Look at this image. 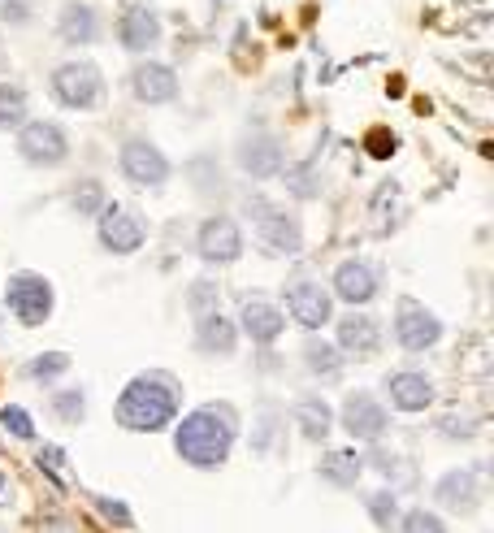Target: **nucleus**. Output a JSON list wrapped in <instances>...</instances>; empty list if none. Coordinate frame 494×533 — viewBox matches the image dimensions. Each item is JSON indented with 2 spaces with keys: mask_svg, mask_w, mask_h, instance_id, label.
I'll return each instance as SVG.
<instances>
[{
  "mask_svg": "<svg viewBox=\"0 0 494 533\" xmlns=\"http://www.w3.org/2000/svg\"><path fill=\"white\" fill-rule=\"evenodd\" d=\"M230 442H234V412L217 408V403L182 416L174 434V447L191 468H217L230 455Z\"/></svg>",
  "mask_w": 494,
  "mask_h": 533,
  "instance_id": "1",
  "label": "nucleus"
},
{
  "mask_svg": "<svg viewBox=\"0 0 494 533\" xmlns=\"http://www.w3.org/2000/svg\"><path fill=\"white\" fill-rule=\"evenodd\" d=\"M174 416H178V395L174 382L161 373L135 377L117 399V425L135 429V434H156V429L174 425Z\"/></svg>",
  "mask_w": 494,
  "mask_h": 533,
  "instance_id": "2",
  "label": "nucleus"
},
{
  "mask_svg": "<svg viewBox=\"0 0 494 533\" xmlns=\"http://www.w3.org/2000/svg\"><path fill=\"white\" fill-rule=\"evenodd\" d=\"M48 91H52V100H57L61 109L91 113L104 100V74H100L96 61H78L74 57V61H61L57 70H52Z\"/></svg>",
  "mask_w": 494,
  "mask_h": 533,
  "instance_id": "3",
  "label": "nucleus"
},
{
  "mask_svg": "<svg viewBox=\"0 0 494 533\" xmlns=\"http://www.w3.org/2000/svg\"><path fill=\"white\" fill-rule=\"evenodd\" d=\"M247 217H252V230L260 247H269L273 256H295L299 247H304V230H299V221L286 213L282 204L265 200V195H247Z\"/></svg>",
  "mask_w": 494,
  "mask_h": 533,
  "instance_id": "4",
  "label": "nucleus"
},
{
  "mask_svg": "<svg viewBox=\"0 0 494 533\" xmlns=\"http://www.w3.org/2000/svg\"><path fill=\"white\" fill-rule=\"evenodd\" d=\"M113 35H117V44H122L130 57H148V52L161 48L165 22H161V13H156L152 0H122L117 22H113Z\"/></svg>",
  "mask_w": 494,
  "mask_h": 533,
  "instance_id": "5",
  "label": "nucleus"
},
{
  "mask_svg": "<svg viewBox=\"0 0 494 533\" xmlns=\"http://www.w3.org/2000/svg\"><path fill=\"white\" fill-rule=\"evenodd\" d=\"M18 156L35 169H57L70 161V135L57 122H44V117H26L18 126Z\"/></svg>",
  "mask_w": 494,
  "mask_h": 533,
  "instance_id": "6",
  "label": "nucleus"
},
{
  "mask_svg": "<svg viewBox=\"0 0 494 533\" xmlns=\"http://www.w3.org/2000/svg\"><path fill=\"white\" fill-rule=\"evenodd\" d=\"M117 169H122V178L130 182V187H143V191H148V187L156 191V187H165V182H169V156L143 135L122 143V152H117Z\"/></svg>",
  "mask_w": 494,
  "mask_h": 533,
  "instance_id": "7",
  "label": "nucleus"
},
{
  "mask_svg": "<svg viewBox=\"0 0 494 533\" xmlns=\"http://www.w3.org/2000/svg\"><path fill=\"white\" fill-rule=\"evenodd\" d=\"M96 234H100V243L109 247L113 256H135L143 247V239H148V226H143L139 213H130L126 204L104 200V208L96 213Z\"/></svg>",
  "mask_w": 494,
  "mask_h": 533,
  "instance_id": "8",
  "label": "nucleus"
},
{
  "mask_svg": "<svg viewBox=\"0 0 494 533\" xmlns=\"http://www.w3.org/2000/svg\"><path fill=\"white\" fill-rule=\"evenodd\" d=\"M5 304L22 325H39L52 312V282L39 273H13L5 286Z\"/></svg>",
  "mask_w": 494,
  "mask_h": 533,
  "instance_id": "9",
  "label": "nucleus"
},
{
  "mask_svg": "<svg viewBox=\"0 0 494 533\" xmlns=\"http://www.w3.org/2000/svg\"><path fill=\"white\" fill-rule=\"evenodd\" d=\"M126 87L139 104H169V100H178V70L165 61L139 57L126 74Z\"/></svg>",
  "mask_w": 494,
  "mask_h": 533,
  "instance_id": "10",
  "label": "nucleus"
},
{
  "mask_svg": "<svg viewBox=\"0 0 494 533\" xmlns=\"http://www.w3.org/2000/svg\"><path fill=\"white\" fill-rule=\"evenodd\" d=\"M195 252H200L208 265H230V260L243 256V230L234 217H208L200 234H195Z\"/></svg>",
  "mask_w": 494,
  "mask_h": 533,
  "instance_id": "11",
  "label": "nucleus"
},
{
  "mask_svg": "<svg viewBox=\"0 0 494 533\" xmlns=\"http://www.w3.org/2000/svg\"><path fill=\"white\" fill-rule=\"evenodd\" d=\"M104 31V22H100V9L91 5V0H65L61 13H57V39L65 48H87V44H96Z\"/></svg>",
  "mask_w": 494,
  "mask_h": 533,
  "instance_id": "12",
  "label": "nucleus"
},
{
  "mask_svg": "<svg viewBox=\"0 0 494 533\" xmlns=\"http://www.w3.org/2000/svg\"><path fill=\"white\" fill-rule=\"evenodd\" d=\"M286 312H291L304 330H321L325 321H334V299L317 282H291V291H286Z\"/></svg>",
  "mask_w": 494,
  "mask_h": 533,
  "instance_id": "13",
  "label": "nucleus"
},
{
  "mask_svg": "<svg viewBox=\"0 0 494 533\" xmlns=\"http://www.w3.org/2000/svg\"><path fill=\"white\" fill-rule=\"evenodd\" d=\"M239 169L243 174H252V178H278L282 169H286V152H282V143L273 139V135H247L243 143H239Z\"/></svg>",
  "mask_w": 494,
  "mask_h": 533,
  "instance_id": "14",
  "label": "nucleus"
},
{
  "mask_svg": "<svg viewBox=\"0 0 494 533\" xmlns=\"http://www.w3.org/2000/svg\"><path fill=\"white\" fill-rule=\"evenodd\" d=\"M343 429L356 442H373V438H382V429H386V408L377 403L373 395H347L343 403Z\"/></svg>",
  "mask_w": 494,
  "mask_h": 533,
  "instance_id": "15",
  "label": "nucleus"
},
{
  "mask_svg": "<svg viewBox=\"0 0 494 533\" xmlns=\"http://www.w3.org/2000/svg\"><path fill=\"white\" fill-rule=\"evenodd\" d=\"M395 338L408 351H425V347H434L442 338V321L434 317V312L416 308V304H403L399 317H395Z\"/></svg>",
  "mask_w": 494,
  "mask_h": 533,
  "instance_id": "16",
  "label": "nucleus"
},
{
  "mask_svg": "<svg viewBox=\"0 0 494 533\" xmlns=\"http://www.w3.org/2000/svg\"><path fill=\"white\" fill-rule=\"evenodd\" d=\"M334 295L343 299V304H369L377 295V269L369 260H343V265L334 269Z\"/></svg>",
  "mask_w": 494,
  "mask_h": 533,
  "instance_id": "17",
  "label": "nucleus"
},
{
  "mask_svg": "<svg viewBox=\"0 0 494 533\" xmlns=\"http://www.w3.org/2000/svg\"><path fill=\"white\" fill-rule=\"evenodd\" d=\"M386 395H390V403H395L399 412H425L429 403H434V382H429L425 373L403 369V373L386 377Z\"/></svg>",
  "mask_w": 494,
  "mask_h": 533,
  "instance_id": "18",
  "label": "nucleus"
},
{
  "mask_svg": "<svg viewBox=\"0 0 494 533\" xmlns=\"http://www.w3.org/2000/svg\"><path fill=\"white\" fill-rule=\"evenodd\" d=\"M338 347L351 351L356 360H369V356H377V347H382V330H377V321L364 317V312H347V317L338 321Z\"/></svg>",
  "mask_w": 494,
  "mask_h": 533,
  "instance_id": "19",
  "label": "nucleus"
},
{
  "mask_svg": "<svg viewBox=\"0 0 494 533\" xmlns=\"http://www.w3.org/2000/svg\"><path fill=\"white\" fill-rule=\"evenodd\" d=\"M195 343H200V351H208V356H230L234 343H239V330H234L230 317L208 308V312H200V321H195Z\"/></svg>",
  "mask_w": 494,
  "mask_h": 533,
  "instance_id": "20",
  "label": "nucleus"
},
{
  "mask_svg": "<svg viewBox=\"0 0 494 533\" xmlns=\"http://www.w3.org/2000/svg\"><path fill=\"white\" fill-rule=\"evenodd\" d=\"M239 321H243V330L252 343H273V338L286 330V317L273 304H265V299H243Z\"/></svg>",
  "mask_w": 494,
  "mask_h": 533,
  "instance_id": "21",
  "label": "nucleus"
},
{
  "mask_svg": "<svg viewBox=\"0 0 494 533\" xmlns=\"http://www.w3.org/2000/svg\"><path fill=\"white\" fill-rule=\"evenodd\" d=\"M438 503L442 507H451V512H473V507L481 503V490H477V473L473 468H460V473H447L438 481Z\"/></svg>",
  "mask_w": 494,
  "mask_h": 533,
  "instance_id": "22",
  "label": "nucleus"
},
{
  "mask_svg": "<svg viewBox=\"0 0 494 533\" xmlns=\"http://www.w3.org/2000/svg\"><path fill=\"white\" fill-rule=\"evenodd\" d=\"M295 425L304 429V438L321 442L325 434H330V425H334V412H330V403H325L321 395H304V399L295 403Z\"/></svg>",
  "mask_w": 494,
  "mask_h": 533,
  "instance_id": "23",
  "label": "nucleus"
},
{
  "mask_svg": "<svg viewBox=\"0 0 494 533\" xmlns=\"http://www.w3.org/2000/svg\"><path fill=\"white\" fill-rule=\"evenodd\" d=\"M317 473H321V481H330V486H356V477L364 473V460L356 451H330L325 460L317 464Z\"/></svg>",
  "mask_w": 494,
  "mask_h": 533,
  "instance_id": "24",
  "label": "nucleus"
},
{
  "mask_svg": "<svg viewBox=\"0 0 494 533\" xmlns=\"http://www.w3.org/2000/svg\"><path fill=\"white\" fill-rule=\"evenodd\" d=\"M31 113V100H26V87L18 83H0V130H18Z\"/></svg>",
  "mask_w": 494,
  "mask_h": 533,
  "instance_id": "25",
  "label": "nucleus"
},
{
  "mask_svg": "<svg viewBox=\"0 0 494 533\" xmlns=\"http://www.w3.org/2000/svg\"><path fill=\"white\" fill-rule=\"evenodd\" d=\"M304 364L312 373H321V377H338V373H343V356H338V347H330L325 338H308Z\"/></svg>",
  "mask_w": 494,
  "mask_h": 533,
  "instance_id": "26",
  "label": "nucleus"
},
{
  "mask_svg": "<svg viewBox=\"0 0 494 533\" xmlns=\"http://www.w3.org/2000/svg\"><path fill=\"white\" fill-rule=\"evenodd\" d=\"M70 208H74L78 217H96L100 208H104V187H100L96 178H83V182H78V187L70 191Z\"/></svg>",
  "mask_w": 494,
  "mask_h": 533,
  "instance_id": "27",
  "label": "nucleus"
},
{
  "mask_svg": "<svg viewBox=\"0 0 494 533\" xmlns=\"http://www.w3.org/2000/svg\"><path fill=\"white\" fill-rule=\"evenodd\" d=\"M373 468H377V473H386L390 481H395V486H412V481H416V468H412L408 460H403V455L377 451V455H373Z\"/></svg>",
  "mask_w": 494,
  "mask_h": 533,
  "instance_id": "28",
  "label": "nucleus"
},
{
  "mask_svg": "<svg viewBox=\"0 0 494 533\" xmlns=\"http://www.w3.org/2000/svg\"><path fill=\"white\" fill-rule=\"evenodd\" d=\"M52 408H57L61 421L78 425V421H83V412H87V395H83V390H57V395H52Z\"/></svg>",
  "mask_w": 494,
  "mask_h": 533,
  "instance_id": "29",
  "label": "nucleus"
},
{
  "mask_svg": "<svg viewBox=\"0 0 494 533\" xmlns=\"http://www.w3.org/2000/svg\"><path fill=\"white\" fill-rule=\"evenodd\" d=\"M65 369H70V356H65V351H48V356L31 360V377H35V382H52V377H61Z\"/></svg>",
  "mask_w": 494,
  "mask_h": 533,
  "instance_id": "30",
  "label": "nucleus"
},
{
  "mask_svg": "<svg viewBox=\"0 0 494 533\" xmlns=\"http://www.w3.org/2000/svg\"><path fill=\"white\" fill-rule=\"evenodd\" d=\"M403 533H447V525H442L434 512H425V507H412V512L403 516Z\"/></svg>",
  "mask_w": 494,
  "mask_h": 533,
  "instance_id": "31",
  "label": "nucleus"
},
{
  "mask_svg": "<svg viewBox=\"0 0 494 533\" xmlns=\"http://www.w3.org/2000/svg\"><path fill=\"white\" fill-rule=\"evenodd\" d=\"M369 512H373V520L382 529H390L395 525V516H399V507H395V494L390 490H377V494H369Z\"/></svg>",
  "mask_w": 494,
  "mask_h": 533,
  "instance_id": "32",
  "label": "nucleus"
},
{
  "mask_svg": "<svg viewBox=\"0 0 494 533\" xmlns=\"http://www.w3.org/2000/svg\"><path fill=\"white\" fill-rule=\"evenodd\" d=\"M0 421H5V429L13 438H35V425H31V416H26V408H13L9 403V408L0 412Z\"/></svg>",
  "mask_w": 494,
  "mask_h": 533,
  "instance_id": "33",
  "label": "nucleus"
},
{
  "mask_svg": "<svg viewBox=\"0 0 494 533\" xmlns=\"http://www.w3.org/2000/svg\"><path fill=\"white\" fill-rule=\"evenodd\" d=\"M364 148H369L373 161H386V156H395V135L377 126V130H369V135H364Z\"/></svg>",
  "mask_w": 494,
  "mask_h": 533,
  "instance_id": "34",
  "label": "nucleus"
},
{
  "mask_svg": "<svg viewBox=\"0 0 494 533\" xmlns=\"http://www.w3.org/2000/svg\"><path fill=\"white\" fill-rule=\"evenodd\" d=\"M31 9H35L31 0H0V22H9V26H26V22L35 18Z\"/></svg>",
  "mask_w": 494,
  "mask_h": 533,
  "instance_id": "35",
  "label": "nucleus"
},
{
  "mask_svg": "<svg viewBox=\"0 0 494 533\" xmlns=\"http://www.w3.org/2000/svg\"><path fill=\"white\" fill-rule=\"evenodd\" d=\"M282 174H286V182H291V191H295V195H304V200H308V195H317V187H312V174H308V169H291V165H286Z\"/></svg>",
  "mask_w": 494,
  "mask_h": 533,
  "instance_id": "36",
  "label": "nucleus"
},
{
  "mask_svg": "<svg viewBox=\"0 0 494 533\" xmlns=\"http://www.w3.org/2000/svg\"><path fill=\"white\" fill-rule=\"evenodd\" d=\"M100 512L109 516V520H117V525H130V512L122 503H109V499H100Z\"/></svg>",
  "mask_w": 494,
  "mask_h": 533,
  "instance_id": "37",
  "label": "nucleus"
},
{
  "mask_svg": "<svg viewBox=\"0 0 494 533\" xmlns=\"http://www.w3.org/2000/svg\"><path fill=\"white\" fill-rule=\"evenodd\" d=\"M0 74H5V52H0Z\"/></svg>",
  "mask_w": 494,
  "mask_h": 533,
  "instance_id": "38",
  "label": "nucleus"
},
{
  "mask_svg": "<svg viewBox=\"0 0 494 533\" xmlns=\"http://www.w3.org/2000/svg\"><path fill=\"white\" fill-rule=\"evenodd\" d=\"M0 490H5V477H0Z\"/></svg>",
  "mask_w": 494,
  "mask_h": 533,
  "instance_id": "39",
  "label": "nucleus"
}]
</instances>
